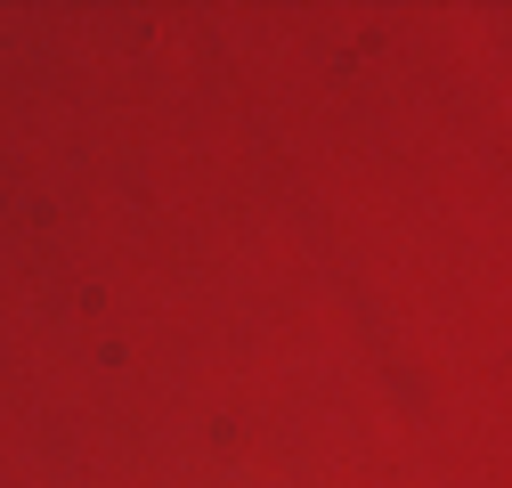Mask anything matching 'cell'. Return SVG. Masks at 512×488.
<instances>
[]
</instances>
